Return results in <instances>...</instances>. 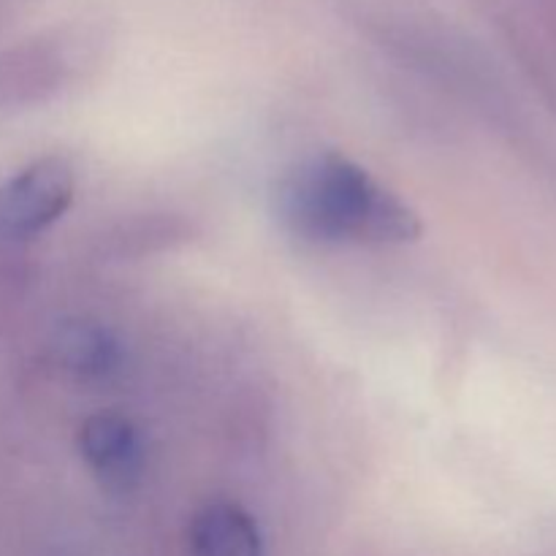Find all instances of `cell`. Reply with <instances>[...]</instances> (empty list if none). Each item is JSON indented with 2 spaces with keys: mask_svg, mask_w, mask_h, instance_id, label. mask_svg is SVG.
Listing matches in <instances>:
<instances>
[{
  "mask_svg": "<svg viewBox=\"0 0 556 556\" xmlns=\"http://www.w3.org/2000/svg\"><path fill=\"white\" fill-rule=\"evenodd\" d=\"M54 362L76 378H106L117 369V340L92 320H68L58 329L52 342Z\"/></svg>",
  "mask_w": 556,
  "mask_h": 556,
  "instance_id": "cell-5",
  "label": "cell"
},
{
  "mask_svg": "<svg viewBox=\"0 0 556 556\" xmlns=\"http://www.w3.org/2000/svg\"><path fill=\"white\" fill-rule=\"evenodd\" d=\"M79 448L92 476L112 494H128L144 472V445L139 429L117 413L87 418L79 432Z\"/></svg>",
  "mask_w": 556,
  "mask_h": 556,
  "instance_id": "cell-3",
  "label": "cell"
},
{
  "mask_svg": "<svg viewBox=\"0 0 556 556\" xmlns=\"http://www.w3.org/2000/svg\"><path fill=\"white\" fill-rule=\"evenodd\" d=\"M74 199V172L63 157H43L0 188V237L27 239L52 226Z\"/></svg>",
  "mask_w": 556,
  "mask_h": 556,
  "instance_id": "cell-2",
  "label": "cell"
},
{
  "mask_svg": "<svg viewBox=\"0 0 556 556\" xmlns=\"http://www.w3.org/2000/svg\"><path fill=\"white\" fill-rule=\"evenodd\" d=\"M193 556H264L258 525L237 503L215 500L195 514L190 525Z\"/></svg>",
  "mask_w": 556,
  "mask_h": 556,
  "instance_id": "cell-4",
  "label": "cell"
},
{
  "mask_svg": "<svg viewBox=\"0 0 556 556\" xmlns=\"http://www.w3.org/2000/svg\"><path fill=\"white\" fill-rule=\"evenodd\" d=\"M277 206L286 226L313 242L405 244L421 233L416 212L340 152L293 166Z\"/></svg>",
  "mask_w": 556,
  "mask_h": 556,
  "instance_id": "cell-1",
  "label": "cell"
}]
</instances>
